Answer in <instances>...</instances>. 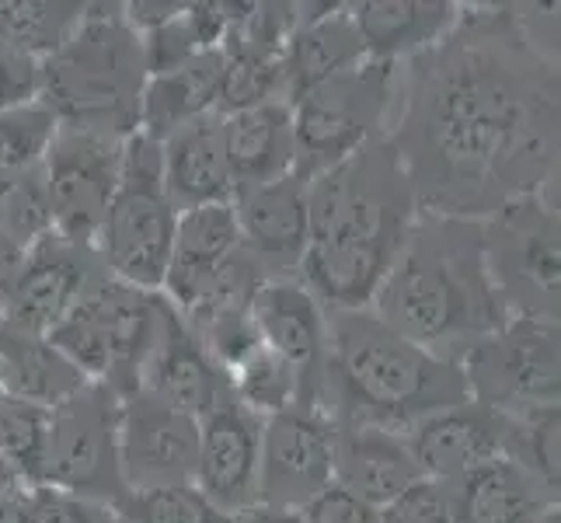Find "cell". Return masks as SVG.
I'll use <instances>...</instances> for the list:
<instances>
[{
  "mask_svg": "<svg viewBox=\"0 0 561 523\" xmlns=\"http://www.w3.org/2000/svg\"><path fill=\"white\" fill-rule=\"evenodd\" d=\"M22 262H25V248H18L11 238L0 235V294H4V297H8V286L14 283Z\"/></svg>",
  "mask_w": 561,
  "mask_h": 523,
  "instance_id": "obj_39",
  "label": "cell"
},
{
  "mask_svg": "<svg viewBox=\"0 0 561 523\" xmlns=\"http://www.w3.org/2000/svg\"><path fill=\"white\" fill-rule=\"evenodd\" d=\"M387 140L419 213L489 220L545 196L558 168V67L516 8H460L457 25L398 64Z\"/></svg>",
  "mask_w": 561,
  "mask_h": 523,
  "instance_id": "obj_1",
  "label": "cell"
},
{
  "mask_svg": "<svg viewBox=\"0 0 561 523\" xmlns=\"http://www.w3.org/2000/svg\"><path fill=\"white\" fill-rule=\"evenodd\" d=\"M409 451L419 464L422 478L450 486L468 471L481 468L495 457H506L510 447V416H502L474 398L443 409L430 419L415 422L409 433Z\"/></svg>",
  "mask_w": 561,
  "mask_h": 523,
  "instance_id": "obj_18",
  "label": "cell"
},
{
  "mask_svg": "<svg viewBox=\"0 0 561 523\" xmlns=\"http://www.w3.org/2000/svg\"><path fill=\"white\" fill-rule=\"evenodd\" d=\"M489 273L510 318L558 321V209L527 196L481 220Z\"/></svg>",
  "mask_w": 561,
  "mask_h": 523,
  "instance_id": "obj_9",
  "label": "cell"
},
{
  "mask_svg": "<svg viewBox=\"0 0 561 523\" xmlns=\"http://www.w3.org/2000/svg\"><path fill=\"white\" fill-rule=\"evenodd\" d=\"M32 523H119V513L105 502H91L60 489H35V520Z\"/></svg>",
  "mask_w": 561,
  "mask_h": 523,
  "instance_id": "obj_36",
  "label": "cell"
},
{
  "mask_svg": "<svg viewBox=\"0 0 561 523\" xmlns=\"http://www.w3.org/2000/svg\"><path fill=\"white\" fill-rule=\"evenodd\" d=\"M363 60H370V56H366V46L356 32L350 4H300L297 25L283 49L286 102Z\"/></svg>",
  "mask_w": 561,
  "mask_h": 523,
  "instance_id": "obj_22",
  "label": "cell"
},
{
  "mask_svg": "<svg viewBox=\"0 0 561 523\" xmlns=\"http://www.w3.org/2000/svg\"><path fill=\"white\" fill-rule=\"evenodd\" d=\"M454 523H548L558 492L510 457H495L450 481Z\"/></svg>",
  "mask_w": 561,
  "mask_h": 523,
  "instance_id": "obj_20",
  "label": "cell"
},
{
  "mask_svg": "<svg viewBox=\"0 0 561 523\" xmlns=\"http://www.w3.org/2000/svg\"><path fill=\"white\" fill-rule=\"evenodd\" d=\"M304 523H380V510L363 502L359 496H353L342 486H328L321 489L307 507L300 510Z\"/></svg>",
  "mask_w": 561,
  "mask_h": 523,
  "instance_id": "obj_37",
  "label": "cell"
},
{
  "mask_svg": "<svg viewBox=\"0 0 561 523\" xmlns=\"http://www.w3.org/2000/svg\"><path fill=\"white\" fill-rule=\"evenodd\" d=\"M248 318L262 345L297 366L304 380L300 409L314 412L328 360V311L300 280H262L248 300Z\"/></svg>",
  "mask_w": 561,
  "mask_h": 523,
  "instance_id": "obj_16",
  "label": "cell"
},
{
  "mask_svg": "<svg viewBox=\"0 0 561 523\" xmlns=\"http://www.w3.org/2000/svg\"><path fill=\"white\" fill-rule=\"evenodd\" d=\"M370 60L404 64L433 49L457 25L460 4L450 0H363L350 4Z\"/></svg>",
  "mask_w": 561,
  "mask_h": 523,
  "instance_id": "obj_25",
  "label": "cell"
},
{
  "mask_svg": "<svg viewBox=\"0 0 561 523\" xmlns=\"http://www.w3.org/2000/svg\"><path fill=\"white\" fill-rule=\"evenodd\" d=\"M199 419L175 412L147 391L119 398V464L126 492L192 486Z\"/></svg>",
  "mask_w": 561,
  "mask_h": 523,
  "instance_id": "obj_13",
  "label": "cell"
},
{
  "mask_svg": "<svg viewBox=\"0 0 561 523\" xmlns=\"http://www.w3.org/2000/svg\"><path fill=\"white\" fill-rule=\"evenodd\" d=\"M220 133L234 192L268 185L294 174L297 144L289 102H265L255 109L220 115Z\"/></svg>",
  "mask_w": 561,
  "mask_h": 523,
  "instance_id": "obj_24",
  "label": "cell"
},
{
  "mask_svg": "<svg viewBox=\"0 0 561 523\" xmlns=\"http://www.w3.org/2000/svg\"><path fill=\"white\" fill-rule=\"evenodd\" d=\"M84 384L88 380L56 353L49 339L22 336L0 325V387H4L8 398L53 409Z\"/></svg>",
  "mask_w": 561,
  "mask_h": 523,
  "instance_id": "obj_27",
  "label": "cell"
},
{
  "mask_svg": "<svg viewBox=\"0 0 561 523\" xmlns=\"http://www.w3.org/2000/svg\"><path fill=\"white\" fill-rule=\"evenodd\" d=\"M422 478L404 433L342 422L332 433V481L370 507H387Z\"/></svg>",
  "mask_w": 561,
  "mask_h": 523,
  "instance_id": "obj_19",
  "label": "cell"
},
{
  "mask_svg": "<svg viewBox=\"0 0 561 523\" xmlns=\"http://www.w3.org/2000/svg\"><path fill=\"white\" fill-rule=\"evenodd\" d=\"M179 209L164 196L161 179V140L147 133H129L123 140L119 192L105 213L94 238V251L112 280L161 294L171 248H175Z\"/></svg>",
  "mask_w": 561,
  "mask_h": 523,
  "instance_id": "obj_6",
  "label": "cell"
},
{
  "mask_svg": "<svg viewBox=\"0 0 561 523\" xmlns=\"http://www.w3.org/2000/svg\"><path fill=\"white\" fill-rule=\"evenodd\" d=\"M140 391L171 405L175 412L203 419L213 405H220L230 395V384L227 374L203 349V342L192 336V328L171 311L164 336L144 371Z\"/></svg>",
  "mask_w": 561,
  "mask_h": 523,
  "instance_id": "obj_21",
  "label": "cell"
},
{
  "mask_svg": "<svg viewBox=\"0 0 561 523\" xmlns=\"http://www.w3.org/2000/svg\"><path fill=\"white\" fill-rule=\"evenodd\" d=\"M11 481H14V478H11V471H8V464H4V461H0V489H8V486H11Z\"/></svg>",
  "mask_w": 561,
  "mask_h": 523,
  "instance_id": "obj_41",
  "label": "cell"
},
{
  "mask_svg": "<svg viewBox=\"0 0 561 523\" xmlns=\"http://www.w3.org/2000/svg\"><path fill=\"white\" fill-rule=\"evenodd\" d=\"M144 38L123 4H88L73 35L43 60V99L60 126L99 129L126 140L140 129L147 88Z\"/></svg>",
  "mask_w": 561,
  "mask_h": 523,
  "instance_id": "obj_5",
  "label": "cell"
},
{
  "mask_svg": "<svg viewBox=\"0 0 561 523\" xmlns=\"http://www.w3.org/2000/svg\"><path fill=\"white\" fill-rule=\"evenodd\" d=\"M380 523H454L450 492L443 481L419 478L387 507H380Z\"/></svg>",
  "mask_w": 561,
  "mask_h": 523,
  "instance_id": "obj_34",
  "label": "cell"
},
{
  "mask_svg": "<svg viewBox=\"0 0 561 523\" xmlns=\"http://www.w3.org/2000/svg\"><path fill=\"white\" fill-rule=\"evenodd\" d=\"M84 8L77 0H0V43L46 60L81 25Z\"/></svg>",
  "mask_w": 561,
  "mask_h": 523,
  "instance_id": "obj_29",
  "label": "cell"
},
{
  "mask_svg": "<svg viewBox=\"0 0 561 523\" xmlns=\"http://www.w3.org/2000/svg\"><path fill=\"white\" fill-rule=\"evenodd\" d=\"M474 401L502 416L558 405V321L506 318L460 356Z\"/></svg>",
  "mask_w": 561,
  "mask_h": 523,
  "instance_id": "obj_10",
  "label": "cell"
},
{
  "mask_svg": "<svg viewBox=\"0 0 561 523\" xmlns=\"http://www.w3.org/2000/svg\"><path fill=\"white\" fill-rule=\"evenodd\" d=\"M123 140L99 129L60 126L43 161V179L53 209V235L91 245L119 192Z\"/></svg>",
  "mask_w": 561,
  "mask_h": 523,
  "instance_id": "obj_11",
  "label": "cell"
},
{
  "mask_svg": "<svg viewBox=\"0 0 561 523\" xmlns=\"http://www.w3.org/2000/svg\"><path fill=\"white\" fill-rule=\"evenodd\" d=\"M43 91V60L0 43V109L35 102Z\"/></svg>",
  "mask_w": 561,
  "mask_h": 523,
  "instance_id": "obj_35",
  "label": "cell"
},
{
  "mask_svg": "<svg viewBox=\"0 0 561 523\" xmlns=\"http://www.w3.org/2000/svg\"><path fill=\"white\" fill-rule=\"evenodd\" d=\"M230 395L238 405L259 419H273L279 412L300 409L304 401V380L294 363H286L268 345L255 342L248 353L227 371Z\"/></svg>",
  "mask_w": 561,
  "mask_h": 523,
  "instance_id": "obj_28",
  "label": "cell"
},
{
  "mask_svg": "<svg viewBox=\"0 0 561 523\" xmlns=\"http://www.w3.org/2000/svg\"><path fill=\"white\" fill-rule=\"evenodd\" d=\"M0 398H4V387H0Z\"/></svg>",
  "mask_w": 561,
  "mask_h": 523,
  "instance_id": "obj_43",
  "label": "cell"
},
{
  "mask_svg": "<svg viewBox=\"0 0 561 523\" xmlns=\"http://www.w3.org/2000/svg\"><path fill=\"white\" fill-rule=\"evenodd\" d=\"M49 409L22 398H0V461L18 486L43 489Z\"/></svg>",
  "mask_w": 561,
  "mask_h": 523,
  "instance_id": "obj_30",
  "label": "cell"
},
{
  "mask_svg": "<svg viewBox=\"0 0 561 523\" xmlns=\"http://www.w3.org/2000/svg\"><path fill=\"white\" fill-rule=\"evenodd\" d=\"M335 425L311 409L262 419L259 436V507L300 513L332 486Z\"/></svg>",
  "mask_w": 561,
  "mask_h": 523,
  "instance_id": "obj_14",
  "label": "cell"
},
{
  "mask_svg": "<svg viewBox=\"0 0 561 523\" xmlns=\"http://www.w3.org/2000/svg\"><path fill=\"white\" fill-rule=\"evenodd\" d=\"M0 235L25 251L53 235V209L43 168L0 174Z\"/></svg>",
  "mask_w": 561,
  "mask_h": 523,
  "instance_id": "obj_31",
  "label": "cell"
},
{
  "mask_svg": "<svg viewBox=\"0 0 561 523\" xmlns=\"http://www.w3.org/2000/svg\"><path fill=\"white\" fill-rule=\"evenodd\" d=\"M220 70H224V53L206 49L185 60L182 67L150 73L140 99V133H147L153 140H164L179 126L217 112Z\"/></svg>",
  "mask_w": 561,
  "mask_h": 523,
  "instance_id": "obj_26",
  "label": "cell"
},
{
  "mask_svg": "<svg viewBox=\"0 0 561 523\" xmlns=\"http://www.w3.org/2000/svg\"><path fill=\"white\" fill-rule=\"evenodd\" d=\"M398 64L363 60L328 81L289 99L300 182H311L324 168L356 154L366 140L387 133L394 105Z\"/></svg>",
  "mask_w": 561,
  "mask_h": 523,
  "instance_id": "obj_7",
  "label": "cell"
},
{
  "mask_svg": "<svg viewBox=\"0 0 561 523\" xmlns=\"http://www.w3.org/2000/svg\"><path fill=\"white\" fill-rule=\"evenodd\" d=\"M0 311H4V294H0Z\"/></svg>",
  "mask_w": 561,
  "mask_h": 523,
  "instance_id": "obj_42",
  "label": "cell"
},
{
  "mask_svg": "<svg viewBox=\"0 0 561 523\" xmlns=\"http://www.w3.org/2000/svg\"><path fill=\"white\" fill-rule=\"evenodd\" d=\"M105 276V265L91 245H73L49 235L25 251V262L8 286L0 325L11 332L46 339Z\"/></svg>",
  "mask_w": 561,
  "mask_h": 523,
  "instance_id": "obj_12",
  "label": "cell"
},
{
  "mask_svg": "<svg viewBox=\"0 0 561 523\" xmlns=\"http://www.w3.org/2000/svg\"><path fill=\"white\" fill-rule=\"evenodd\" d=\"M230 523H304L300 513H289V510H268V507H251L244 513H238Z\"/></svg>",
  "mask_w": 561,
  "mask_h": 523,
  "instance_id": "obj_40",
  "label": "cell"
},
{
  "mask_svg": "<svg viewBox=\"0 0 561 523\" xmlns=\"http://www.w3.org/2000/svg\"><path fill=\"white\" fill-rule=\"evenodd\" d=\"M119 523H230L196 486H171L153 492H126L115 507Z\"/></svg>",
  "mask_w": 561,
  "mask_h": 523,
  "instance_id": "obj_33",
  "label": "cell"
},
{
  "mask_svg": "<svg viewBox=\"0 0 561 523\" xmlns=\"http://www.w3.org/2000/svg\"><path fill=\"white\" fill-rule=\"evenodd\" d=\"M457 360L436 356L366 311H328V360L318 416L409 433L415 422L468 401Z\"/></svg>",
  "mask_w": 561,
  "mask_h": 523,
  "instance_id": "obj_4",
  "label": "cell"
},
{
  "mask_svg": "<svg viewBox=\"0 0 561 523\" xmlns=\"http://www.w3.org/2000/svg\"><path fill=\"white\" fill-rule=\"evenodd\" d=\"M35 520V489L11 481L0 489V523H32Z\"/></svg>",
  "mask_w": 561,
  "mask_h": 523,
  "instance_id": "obj_38",
  "label": "cell"
},
{
  "mask_svg": "<svg viewBox=\"0 0 561 523\" xmlns=\"http://www.w3.org/2000/svg\"><path fill=\"white\" fill-rule=\"evenodd\" d=\"M161 179L164 196L179 213L234 200V182H230L217 112L179 126L161 140Z\"/></svg>",
  "mask_w": 561,
  "mask_h": 523,
  "instance_id": "obj_23",
  "label": "cell"
},
{
  "mask_svg": "<svg viewBox=\"0 0 561 523\" xmlns=\"http://www.w3.org/2000/svg\"><path fill=\"white\" fill-rule=\"evenodd\" d=\"M43 486L105 507L126 499L119 464V398L105 384H84L49 409Z\"/></svg>",
  "mask_w": 561,
  "mask_h": 523,
  "instance_id": "obj_8",
  "label": "cell"
},
{
  "mask_svg": "<svg viewBox=\"0 0 561 523\" xmlns=\"http://www.w3.org/2000/svg\"><path fill=\"white\" fill-rule=\"evenodd\" d=\"M259 436L262 419L227 395L199 419L196 486L213 507L234 520L259 507Z\"/></svg>",
  "mask_w": 561,
  "mask_h": 523,
  "instance_id": "obj_15",
  "label": "cell"
},
{
  "mask_svg": "<svg viewBox=\"0 0 561 523\" xmlns=\"http://www.w3.org/2000/svg\"><path fill=\"white\" fill-rule=\"evenodd\" d=\"M56 129H60V120L43 99L0 109V174L43 168Z\"/></svg>",
  "mask_w": 561,
  "mask_h": 523,
  "instance_id": "obj_32",
  "label": "cell"
},
{
  "mask_svg": "<svg viewBox=\"0 0 561 523\" xmlns=\"http://www.w3.org/2000/svg\"><path fill=\"white\" fill-rule=\"evenodd\" d=\"M370 311L415 345L460 363L510 318L489 273L481 220L419 213Z\"/></svg>",
  "mask_w": 561,
  "mask_h": 523,
  "instance_id": "obj_3",
  "label": "cell"
},
{
  "mask_svg": "<svg viewBox=\"0 0 561 523\" xmlns=\"http://www.w3.org/2000/svg\"><path fill=\"white\" fill-rule=\"evenodd\" d=\"M415 217L409 174L380 133L307 182L311 238L297 280L324 311H366Z\"/></svg>",
  "mask_w": 561,
  "mask_h": 523,
  "instance_id": "obj_2",
  "label": "cell"
},
{
  "mask_svg": "<svg viewBox=\"0 0 561 523\" xmlns=\"http://www.w3.org/2000/svg\"><path fill=\"white\" fill-rule=\"evenodd\" d=\"M241 248L265 280H297L307 238V182L286 174L268 185L234 192Z\"/></svg>",
  "mask_w": 561,
  "mask_h": 523,
  "instance_id": "obj_17",
  "label": "cell"
}]
</instances>
